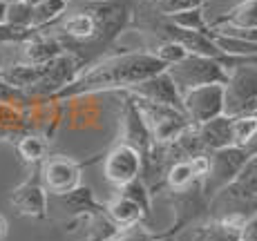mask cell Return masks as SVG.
Instances as JSON below:
<instances>
[{
    "instance_id": "1",
    "label": "cell",
    "mask_w": 257,
    "mask_h": 241,
    "mask_svg": "<svg viewBox=\"0 0 257 241\" xmlns=\"http://www.w3.org/2000/svg\"><path fill=\"white\" fill-rule=\"evenodd\" d=\"M168 65L157 58L150 49H123L105 54L78 74L67 87H63L49 101L96 94V92H130L135 85L166 72Z\"/></svg>"
},
{
    "instance_id": "2",
    "label": "cell",
    "mask_w": 257,
    "mask_h": 241,
    "mask_svg": "<svg viewBox=\"0 0 257 241\" xmlns=\"http://www.w3.org/2000/svg\"><path fill=\"white\" fill-rule=\"evenodd\" d=\"M168 74L172 76V81L177 83L181 94L195 90L201 85H212V83H221L226 85L230 76V70L224 63L215 61L208 56H197V54H188L181 63L168 67Z\"/></svg>"
},
{
    "instance_id": "3",
    "label": "cell",
    "mask_w": 257,
    "mask_h": 241,
    "mask_svg": "<svg viewBox=\"0 0 257 241\" xmlns=\"http://www.w3.org/2000/svg\"><path fill=\"white\" fill-rule=\"evenodd\" d=\"M135 101H137V105L141 107L143 116H146V123H148V127H150V134H152L155 145L177 143V141H179L181 136L195 125V123L188 119V114L184 110L143 101V98H137V96H135Z\"/></svg>"
},
{
    "instance_id": "4",
    "label": "cell",
    "mask_w": 257,
    "mask_h": 241,
    "mask_svg": "<svg viewBox=\"0 0 257 241\" xmlns=\"http://www.w3.org/2000/svg\"><path fill=\"white\" fill-rule=\"evenodd\" d=\"M250 161V154L244 147H224V150L210 152V172L204 179V192L212 201L224 188H228L230 183L241 174V170L246 168V163Z\"/></svg>"
},
{
    "instance_id": "5",
    "label": "cell",
    "mask_w": 257,
    "mask_h": 241,
    "mask_svg": "<svg viewBox=\"0 0 257 241\" xmlns=\"http://www.w3.org/2000/svg\"><path fill=\"white\" fill-rule=\"evenodd\" d=\"M257 112V65H244L230 72L226 83V116Z\"/></svg>"
},
{
    "instance_id": "6",
    "label": "cell",
    "mask_w": 257,
    "mask_h": 241,
    "mask_svg": "<svg viewBox=\"0 0 257 241\" xmlns=\"http://www.w3.org/2000/svg\"><path fill=\"white\" fill-rule=\"evenodd\" d=\"M141 174H143V154L137 147L123 143V141H118L103 159V176L116 190L141 179Z\"/></svg>"
},
{
    "instance_id": "7",
    "label": "cell",
    "mask_w": 257,
    "mask_h": 241,
    "mask_svg": "<svg viewBox=\"0 0 257 241\" xmlns=\"http://www.w3.org/2000/svg\"><path fill=\"white\" fill-rule=\"evenodd\" d=\"M184 112L195 125H204V123L226 114V85L212 83V85H201L186 92Z\"/></svg>"
},
{
    "instance_id": "8",
    "label": "cell",
    "mask_w": 257,
    "mask_h": 241,
    "mask_svg": "<svg viewBox=\"0 0 257 241\" xmlns=\"http://www.w3.org/2000/svg\"><path fill=\"white\" fill-rule=\"evenodd\" d=\"M246 214H208L186 232L188 241H244Z\"/></svg>"
},
{
    "instance_id": "9",
    "label": "cell",
    "mask_w": 257,
    "mask_h": 241,
    "mask_svg": "<svg viewBox=\"0 0 257 241\" xmlns=\"http://www.w3.org/2000/svg\"><path fill=\"white\" fill-rule=\"evenodd\" d=\"M81 172H83V165L78 161L70 159V156L56 154V156H47L43 161L38 174H41V181L49 194L61 196L81 185Z\"/></svg>"
},
{
    "instance_id": "10",
    "label": "cell",
    "mask_w": 257,
    "mask_h": 241,
    "mask_svg": "<svg viewBox=\"0 0 257 241\" xmlns=\"http://www.w3.org/2000/svg\"><path fill=\"white\" fill-rule=\"evenodd\" d=\"M47 196L49 192L45 190V185H43L41 181V174L36 176H29V179H25L21 185H16V188L12 190V194H9V205H12L14 210H16V214H21V217H29V219H47Z\"/></svg>"
},
{
    "instance_id": "11",
    "label": "cell",
    "mask_w": 257,
    "mask_h": 241,
    "mask_svg": "<svg viewBox=\"0 0 257 241\" xmlns=\"http://www.w3.org/2000/svg\"><path fill=\"white\" fill-rule=\"evenodd\" d=\"M123 94H125V92H123ZM121 141L137 147L143 156L155 147V141H152L146 116H143L141 107L137 105L135 96H130V94H125V103H123V112H121Z\"/></svg>"
},
{
    "instance_id": "12",
    "label": "cell",
    "mask_w": 257,
    "mask_h": 241,
    "mask_svg": "<svg viewBox=\"0 0 257 241\" xmlns=\"http://www.w3.org/2000/svg\"><path fill=\"white\" fill-rule=\"evenodd\" d=\"M125 94H132L150 103H159V105H170V107H177V110H184V94L179 92V87L172 81L168 70L139 83V85H135Z\"/></svg>"
},
{
    "instance_id": "13",
    "label": "cell",
    "mask_w": 257,
    "mask_h": 241,
    "mask_svg": "<svg viewBox=\"0 0 257 241\" xmlns=\"http://www.w3.org/2000/svg\"><path fill=\"white\" fill-rule=\"evenodd\" d=\"M56 201L74 221H85L87 223L90 219L105 214V203H101V201L94 196L92 188H87V185H78L72 192L56 196Z\"/></svg>"
},
{
    "instance_id": "14",
    "label": "cell",
    "mask_w": 257,
    "mask_h": 241,
    "mask_svg": "<svg viewBox=\"0 0 257 241\" xmlns=\"http://www.w3.org/2000/svg\"><path fill=\"white\" fill-rule=\"evenodd\" d=\"M21 52H23V63L45 65V63H52L58 56H63L67 49L54 34L41 29V32H34L25 43H21Z\"/></svg>"
},
{
    "instance_id": "15",
    "label": "cell",
    "mask_w": 257,
    "mask_h": 241,
    "mask_svg": "<svg viewBox=\"0 0 257 241\" xmlns=\"http://www.w3.org/2000/svg\"><path fill=\"white\" fill-rule=\"evenodd\" d=\"M210 29L217 27H241L257 29V0H237L230 9L208 18Z\"/></svg>"
},
{
    "instance_id": "16",
    "label": "cell",
    "mask_w": 257,
    "mask_h": 241,
    "mask_svg": "<svg viewBox=\"0 0 257 241\" xmlns=\"http://www.w3.org/2000/svg\"><path fill=\"white\" fill-rule=\"evenodd\" d=\"M197 130H199V136L208 154L233 145V116L221 114L204 125H197Z\"/></svg>"
},
{
    "instance_id": "17",
    "label": "cell",
    "mask_w": 257,
    "mask_h": 241,
    "mask_svg": "<svg viewBox=\"0 0 257 241\" xmlns=\"http://www.w3.org/2000/svg\"><path fill=\"white\" fill-rule=\"evenodd\" d=\"M105 212L118 230L130 228V225H137V223H146V214H143L141 205L137 203V201L127 199V196L121 192L105 203Z\"/></svg>"
},
{
    "instance_id": "18",
    "label": "cell",
    "mask_w": 257,
    "mask_h": 241,
    "mask_svg": "<svg viewBox=\"0 0 257 241\" xmlns=\"http://www.w3.org/2000/svg\"><path fill=\"white\" fill-rule=\"evenodd\" d=\"M16 152L25 163L41 165L47 159L49 152V136L43 132H27L16 141Z\"/></svg>"
},
{
    "instance_id": "19",
    "label": "cell",
    "mask_w": 257,
    "mask_h": 241,
    "mask_svg": "<svg viewBox=\"0 0 257 241\" xmlns=\"http://www.w3.org/2000/svg\"><path fill=\"white\" fill-rule=\"evenodd\" d=\"M70 5H72V0H45V3L34 5L32 29L41 32V29H49L52 25H56L67 14Z\"/></svg>"
},
{
    "instance_id": "20",
    "label": "cell",
    "mask_w": 257,
    "mask_h": 241,
    "mask_svg": "<svg viewBox=\"0 0 257 241\" xmlns=\"http://www.w3.org/2000/svg\"><path fill=\"white\" fill-rule=\"evenodd\" d=\"M206 3H208V0H143L139 5L143 9H148L150 14L170 18V16H175V14L199 9V7H204Z\"/></svg>"
},
{
    "instance_id": "21",
    "label": "cell",
    "mask_w": 257,
    "mask_h": 241,
    "mask_svg": "<svg viewBox=\"0 0 257 241\" xmlns=\"http://www.w3.org/2000/svg\"><path fill=\"white\" fill-rule=\"evenodd\" d=\"M195 181H201L195 176V170L190 165V159H181V161H175V163L168 168L166 172V188L177 192V190H186L190 188Z\"/></svg>"
},
{
    "instance_id": "22",
    "label": "cell",
    "mask_w": 257,
    "mask_h": 241,
    "mask_svg": "<svg viewBox=\"0 0 257 241\" xmlns=\"http://www.w3.org/2000/svg\"><path fill=\"white\" fill-rule=\"evenodd\" d=\"M118 192L125 194L127 199L137 201V203L141 205L143 214H146V225L152 228V192H150V188H148L141 179H137V181H132V183L118 188Z\"/></svg>"
},
{
    "instance_id": "23",
    "label": "cell",
    "mask_w": 257,
    "mask_h": 241,
    "mask_svg": "<svg viewBox=\"0 0 257 241\" xmlns=\"http://www.w3.org/2000/svg\"><path fill=\"white\" fill-rule=\"evenodd\" d=\"M210 36L215 38V43L219 45L221 52L230 54V56H257V43L253 41H244V38H235V36H226V34H217L210 32Z\"/></svg>"
},
{
    "instance_id": "24",
    "label": "cell",
    "mask_w": 257,
    "mask_h": 241,
    "mask_svg": "<svg viewBox=\"0 0 257 241\" xmlns=\"http://www.w3.org/2000/svg\"><path fill=\"white\" fill-rule=\"evenodd\" d=\"M257 136V112L233 119V145L246 147Z\"/></svg>"
},
{
    "instance_id": "25",
    "label": "cell",
    "mask_w": 257,
    "mask_h": 241,
    "mask_svg": "<svg viewBox=\"0 0 257 241\" xmlns=\"http://www.w3.org/2000/svg\"><path fill=\"white\" fill-rule=\"evenodd\" d=\"M32 23H34V5L32 3H27V0L9 3L5 25L16 27V29H32Z\"/></svg>"
},
{
    "instance_id": "26",
    "label": "cell",
    "mask_w": 257,
    "mask_h": 241,
    "mask_svg": "<svg viewBox=\"0 0 257 241\" xmlns=\"http://www.w3.org/2000/svg\"><path fill=\"white\" fill-rule=\"evenodd\" d=\"M170 21L175 23V25H179V27H184V29H192V32L210 34V25H208V18H206L204 7L190 9V12L175 14V16H170Z\"/></svg>"
},
{
    "instance_id": "27",
    "label": "cell",
    "mask_w": 257,
    "mask_h": 241,
    "mask_svg": "<svg viewBox=\"0 0 257 241\" xmlns=\"http://www.w3.org/2000/svg\"><path fill=\"white\" fill-rule=\"evenodd\" d=\"M150 52L155 54L157 58H161L168 67L175 65V63H181L188 56V49L175 41H157L155 45L150 47Z\"/></svg>"
},
{
    "instance_id": "28",
    "label": "cell",
    "mask_w": 257,
    "mask_h": 241,
    "mask_svg": "<svg viewBox=\"0 0 257 241\" xmlns=\"http://www.w3.org/2000/svg\"><path fill=\"white\" fill-rule=\"evenodd\" d=\"M157 232L146 223H137L130 228H121L110 241H155Z\"/></svg>"
},
{
    "instance_id": "29",
    "label": "cell",
    "mask_w": 257,
    "mask_h": 241,
    "mask_svg": "<svg viewBox=\"0 0 257 241\" xmlns=\"http://www.w3.org/2000/svg\"><path fill=\"white\" fill-rule=\"evenodd\" d=\"M36 29H16L9 25H0V47L3 45H21Z\"/></svg>"
},
{
    "instance_id": "30",
    "label": "cell",
    "mask_w": 257,
    "mask_h": 241,
    "mask_svg": "<svg viewBox=\"0 0 257 241\" xmlns=\"http://www.w3.org/2000/svg\"><path fill=\"white\" fill-rule=\"evenodd\" d=\"M190 165L195 170V176L197 179L204 181L210 172V154H199V156H192L190 159Z\"/></svg>"
},
{
    "instance_id": "31",
    "label": "cell",
    "mask_w": 257,
    "mask_h": 241,
    "mask_svg": "<svg viewBox=\"0 0 257 241\" xmlns=\"http://www.w3.org/2000/svg\"><path fill=\"white\" fill-rule=\"evenodd\" d=\"M244 241H257V212H253L244 223Z\"/></svg>"
},
{
    "instance_id": "32",
    "label": "cell",
    "mask_w": 257,
    "mask_h": 241,
    "mask_svg": "<svg viewBox=\"0 0 257 241\" xmlns=\"http://www.w3.org/2000/svg\"><path fill=\"white\" fill-rule=\"evenodd\" d=\"M7 9H9V3L0 0V25H5V21H7Z\"/></svg>"
},
{
    "instance_id": "33",
    "label": "cell",
    "mask_w": 257,
    "mask_h": 241,
    "mask_svg": "<svg viewBox=\"0 0 257 241\" xmlns=\"http://www.w3.org/2000/svg\"><path fill=\"white\" fill-rule=\"evenodd\" d=\"M155 241H177V237H175V234H168L166 230H161V232H157Z\"/></svg>"
},
{
    "instance_id": "34",
    "label": "cell",
    "mask_w": 257,
    "mask_h": 241,
    "mask_svg": "<svg viewBox=\"0 0 257 241\" xmlns=\"http://www.w3.org/2000/svg\"><path fill=\"white\" fill-rule=\"evenodd\" d=\"M244 150H246V152H248V154H250V156H257V136H255V139H253V141H250V143H248V145H246V147H244Z\"/></svg>"
},
{
    "instance_id": "35",
    "label": "cell",
    "mask_w": 257,
    "mask_h": 241,
    "mask_svg": "<svg viewBox=\"0 0 257 241\" xmlns=\"http://www.w3.org/2000/svg\"><path fill=\"white\" fill-rule=\"evenodd\" d=\"M7 228H9V225H7V219H5L3 214H0V241H3V239H5V234H7Z\"/></svg>"
},
{
    "instance_id": "36",
    "label": "cell",
    "mask_w": 257,
    "mask_h": 241,
    "mask_svg": "<svg viewBox=\"0 0 257 241\" xmlns=\"http://www.w3.org/2000/svg\"><path fill=\"white\" fill-rule=\"evenodd\" d=\"M27 3H32V5H38V3H45V0H27Z\"/></svg>"
},
{
    "instance_id": "37",
    "label": "cell",
    "mask_w": 257,
    "mask_h": 241,
    "mask_svg": "<svg viewBox=\"0 0 257 241\" xmlns=\"http://www.w3.org/2000/svg\"><path fill=\"white\" fill-rule=\"evenodd\" d=\"M81 3H96V0H81Z\"/></svg>"
},
{
    "instance_id": "38",
    "label": "cell",
    "mask_w": 257,
    "mask_h": 241,
    "mask_svg": "<svg viewBox=\"0 0 257 241\" xmlns=\"http://www.w3.org/2000/svg\"><path fill=\"white\" fill-rule=\"evenodd\" d=\"M7 3H21V0H7Z\"/></svg>"
}]
</instances>
